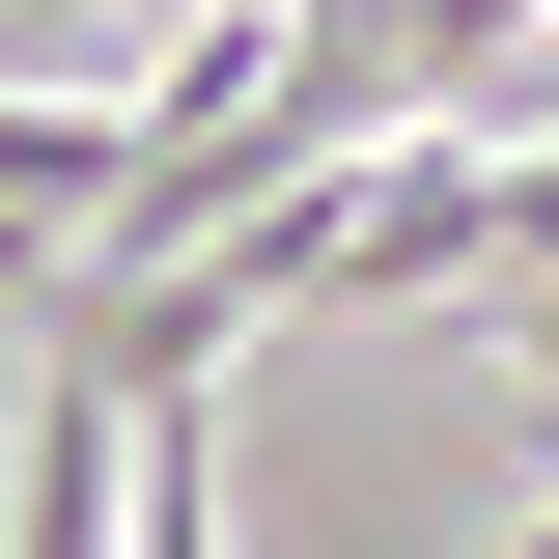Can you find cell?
<instances>
[{
	"instance_id": "1",
	"label": "cell",
	"mask_w": 559,
	"mask_h": 559,
	"mask_svg": "<svg viewBox=\"0 0 559 559\" xmlns=\"http://www.w3.org/2000/svg\"><path fill=\"white\" fill-rule=\"evenodd\" d=\"M112 559H224V419H197V392L112 419Z\"/></svg>"
}]
</instances>
